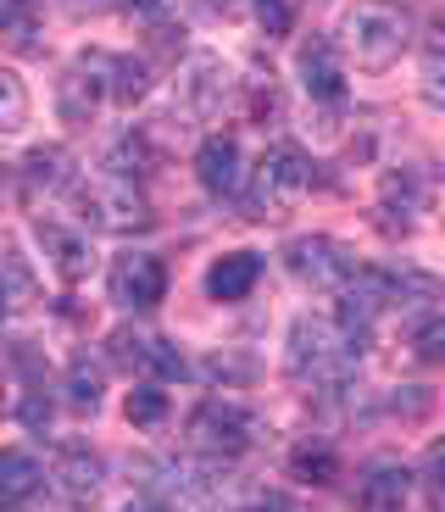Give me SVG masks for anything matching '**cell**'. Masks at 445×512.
Instances as JSON below:
<instances>
[{
	"label": "cell",
	"instance_id": "cell-15",
	"mask_svg": "<svg viewBox=\"0 0 445 512\" xmlns=\"http://www.w3.org/2000/svg\"><path fill=\"white\" fill-rule=\"evenodd\" d=\"M256 284H262V256L256 251H229L206 268V295L212 301H245Z\"/></svg>",
	"mask_w": 445,
	"mask_h": 512
},
{
	"label": "cell",
	"instance_id": "cell-3",
	"mask_svg": "<svg viewBox=\"0 0 445 512\" xmlns=\"http://www.w3.org/2000/svg\"><path fill=\"white\" fill-rule=\"evenodd\" d=\"M340 34H345V51L356 56V67H373L379 73V67H390L395 56L407 51L412 23L395 0H356L351 12H345Z\"/></svg>",
	"mask_w": 445,
	"mask_h": 512
},
{
	"label": "cell",
	"instance_id": "cell-26",
	"mask_svg": "<svg viewBox=\"0 0 445 512\" xmlns=\"http://www.w3.org/2000/svg\"><path fill=\"white\" fill-rule=\"evenodd\" d=\"M240 95H245V117H251L256 128H267V123H279V84H273V73H256V78H245L240 84Z\"/></svg>",
	"mask_w": 445,
	"mask_h": 512
},
{
	"label": "cell",
	"instance_id": "cell-30",
	"mask_svg": "<svg viewBox=\"0 0 445 512\" xmlns=\"http://www.w3.org/2000/svg\"><path fill=\"white\" fill-rule=\"evenodd\" d=\"M12 373L23 379V390H28V384H45V362L34 357L28 340H12Z\"/></svg>",
	"mask_w": 445,
	"mask_h": 512
},
{
	"label": "cell",
	"instance_id": "cell-2",
	"mask_svg": "<svg viewBox=\"0 0 445 512\" xmlns=\"http://www.w3.org/2000/svg\"><path fill=\"white\" fill-rule=\"evenodd\" d=\"M318 184V162L295 145H273L262 162L251 167V184H245V218H284L306 190Z\"/></svg>",
	"mask_w": 445,
	"mask_h": 512
},
{
	"label": "cell",
	"instance_id": "cell-10",
	"mask_svg": "<svg viewBox=\"0 0 445 512\" xmlns=\"http://www.w3.org/2000/svg\"><path fill=\"white\" fill-rule=\"evenodd\" d=\"M295 78H301V90L312 106H345V62H340V45L334 39H323V34L301 39Z\"/></svg>",
	"mask_w": 445,
	"mask_h": 512
},
{
	"label": "cell",
	"instance_id": "cell-17",
	"mask_svg": "<svg viewBox=\"0 0 445 512\" xmlns=\"http://www.w3.org/2000/svg\"><path fill=\"white\" fill-rule=\"evenodd\" d=\"M156 162V145L145 128H128V134H117L112 145H106V173H117V179H134V173H151Z\"/></svg>",
	"mask_w": 445,
	"mask_h": 512
},
{
	"label": "cell",
	"instance_id": "cell-5",
	"mask_svg": "<svg viewBox=\"0 0 445 512\" xmlns=\"http://www.w3.org/2000/svg\"><path fill=\"white\" fill-rule=\"evenodd\" d=\"M184 429H190V446L212 462H234L262 440V418H256L251 407H240V401H229V396H206L201 407L190 412Z\"/></svg>",
	"mask_w": 445,
	"mask_h": 512
},
{
	"label": "cell",
	"instance_id": "cell-6",
	"mask_svg": "<svg viewBox=\"0 0 445 512\" xmlns=\"http://www.w3.org/2000/svg\"><path fill=\"white\" fill-rule=\"evenodd\" d=\"M284 268H290V279L306 284V290H334L340 295L362 262H356L340 240H329V234H295V240L284 245Z\"/></svg>",
	"mask_w": 445,
	"mask_h": 512
},
{
	"label": "cell",
	"instance_id": "cell-14",
	"mask_svg": "<svg viewBox=\"0 0 445 512\" xmlns=\"http://www.w3.org/2000/svg\"><path fill=\"white\" fill-rule=\"evenodd\" d=\"M73 184V156L62 145H34V151L17 162V190L23 195H51Z\"/></svg>",
	"mask_w": 445,
	"mask_h": 512
},
{
	"label": "cell",
	"instance_id": "cell-24",
	"mask_svg": "<svg viewBox=\"0 0 445 512\" xmlns=\"http://www.w3.org/2000/svg\"><path fill=\"white\" fill-rule=\"evenodd\" d=\"M0 268H6V307H12V318H17V312L34 307V273H28V256H23V245H17V240H6Z\"/></svg>",
	"mask_w": 445,
	"mask_h": 512
},
{
	"label": "cell",
	"instance_id": "cell-32",
	"mask_svg": "<svg viewBox=\"0 0 445 512\" xmlns=\"http://www.w3.org/2000/svg\"><path fill=\"white\" fill-rule=\"evenodd\" d=\"M201 373H206V379H245V373H251V362H245V357H212Z\"/></svg>",
	"mask_w": 445,
	"mask_h": 512
},
{
	"label": "cell",
	"instance_id": "cell-27",
	"mask_svg": "<svg viewBox=\"0 0 445 512\" xmlns=\"http://www.w3.org/2000/svg\"><path fill=\"white\" fill-rule=\"evenodd\" d=\"M167 390L162 384H140V390H128V423L134 429H162L167 423Z\"/></svg>",
	"mask_w": 445,
	"mask_h": 512
},
{
	"label": "cell",
	"instance_id": "cell-19",
	"mask_svg": "<svg viewBox=\"0 0 445 512\" xmlns=\"http://www.w3.org/2000/svg\"><path fill=\"white\" fill-rule=\"evenodd\" d=\"M101 362H89V351H78L73 362H67V407L73 412H101Z\"/></svg>",
	"mask_w": 445,
	"mask_h": 512
},
{
	"label": "cell",
	"instance_id": "cell-22",
	"mask_svg": "<svg viewBox=\"0 0 445 512\" xmlns=\"http://www.w3.org/2000/svg\"><path fill=\"white\" fill-rule=\"evenodd\" d=\"M407 346L418 362H445V318L434 307L407 312Z\"/></svg>",
	"mask_w": 445,
	"mask_h": 512
},
{
	"label": "cell",
	"instance_id": "cell-23",
	"mask_svg": "<svg viewBox=\"0 0 445 512\" xmlns=\"http://www.w3.org/2000/svg\"><path fill=\"white\" fill-rule=\"evenodd\" d=\"M151 95V62L145 56H112V101L134 106Z\"/></svg>",
	"mask_w": 445,
	"mask_h": 512
},
{
	"label": "cell",
	"instance_id": "cell-7",
	"mask_svg": "<svg viewBox=\"0 0 445 512\" xmlns=\"http://www.w3.org/2000/svg\"><path fill=\"white\" fill-rule=\"evenodd\" d=\"M245 78H234V67L223 62V56L212 51H195L190 62H184V73H178V101H184V112L201 117V123H212V117H223V106L240 95Z\"/></svg>",
	"mask_w": 445,
	"mask_h": 512
},
{
	"label": "cell",
	"instance_id": "cell-16",
	"mask_svg": "<svg viewBox=\"0 0 445 512\" xmlns=\"http://www.w3.org/2000/svg\"><path fill=\"white\" fill-rule=\"evenodd\" d=\"M39 490H45V468H39L28 451H6V457H0V496H6V507L23 512Z\"/></svg>",
	"mask_w": 445,
	"mask_h": 512
},
{
	"label": "cell",
	"instance_id": "cell-28",
	"mask_svg": "<svg viewBox=\"0 0 445 512\" xmlns=\"http://www.w3.org/2000/svg\"><path fill=\"white\" fill-rule=\"evenodd\" d=\"M28 117V95H23V78L17 73H0V128L6 134H17Z\"/></svg>",
	"mask_w": 445,
	"mask_h": 512
},
{
	"label": "cell",
	"instance_id": "cell-36",
	"mask_svg": "<svg viewBox=\"0 0 445 512\" xmlns=\"http://www.w3.org/2000/svg\"><path fill=\"white\" fill-rule=\"evenodd\" d=\"M212 17H240V0H201Z\"/></svg>",
	"mask_w": 445,
	"mask_h": 512
},
{
	"label": "cell",
	"instance_id": "cell-34",
	"mask_svg": "<svg viewBox=\"0 0 445 512\" xmlns=\"http://www.w3.org/2000/svg\"><path fill=\"white\" fill-rule=\"evenodd\" d=\"M117 6H123V12H134V17H145V23H162L173 0H117Z\"/></svg>",
	"mask_w": 445,
	"mask_h": 512
},
{
	"label": "cell",
	"instance_id": "cell-29",
	"mask_svg": "<svg viewBox=\"0 0 445 512\" xmlns=\"http://www.w3.org/2000/svg\"><path fill=\"white\" fill-rule=\"evenodd\" d=\"M251 6H256V23H262L267 39H284V34H290V23H295L290 0H251Z\"/></svg>",
	"mask_w": 445,
	"mask_h": 512
},
{
	"label": "cell",
	"instance_id": "cell-31",
	"mask_svg": "<svg viewBox=\"0 0 445 512\" xmlns=\"http://www.w3.org/2000/svg\"><path fill=\"white\" fill-rule=\"evenodd\" d=\"M423 101H429L434 112H445V62H434V56H429V67H423Z\"/></svg>",
	"mask_w": 445,
	"mask_h": 512
},
{
	"label": "cell",
	"instance_id": "cell-1",
	"mask_svg": "<svg viewBox=\"0 0 445 512\" xmlns=\"http://www.w3.org/2000/svg\"><path fill=\"white\" fill-rule=\"evenodd\" d=\"M356 357H362V346L340 329V318H295L290 346H284V368L301 384H323V390H340Z\"/></svg>",
	"mask_w": 445,
	"mask_h": 512
},
{
	"label": "cell",
	"instance_id": "cell-12",
	"mask_svg": "<svg viewBox=\"0 0 445 512\" xmlns=\"http://www.w3.org/2000/svg\"><path fill=\"white\" fill-rule=\"evenodd\" d=\"M195 179H201V190L217 195V201H234V195H245L251 173H245L240 140H229V134H212V140H201V151H195Z\"/></svg>",
	"mask_w": 445,
	"mask_h": 512
},
{
	"label": "cell",
	"instance_id": "cell-13",
	"mask_svg": "<svg viewBox=\"0 0 445 512\" xmlns=\"http://www.w3.org/2000/svg\"><path fill=\"white\" fill-rule=\"evenodd\" d=\"M412 501V474L401 462H373L362 485H356V507L362 512H401Z\"/></svg>",
	"mask_w": 445,
	"mask_h": 512
},
{
	"label": "cell",
	"instance_id": "cell-25",
	"mask_svg": "<svg viewBox=\"0 0 445 512\" xmlns=\"http://www.w3.org/2000/svg\"><path fill=\"white\" fill-rule=\"evenodd\" d=\"M12 418L23 423L28 435H51V423H56V401H51V390H45V384H28L23 396H17Z\"/></svg>",
	"mask_w": 445,
	"mask_h": 512
},
{
	"label": "cell",
	"instance_id": "cell-9",
	"mask_svg": "<svg viewBox=\"0 0 445 512\" xmlns=\"http://www.w3.org/2000/svg\"><path fill=\"white\" fill-rule=\"evenodd\" d=\"M106 295H112L123 312H151L156 301L167 295V268H162V256H151V251L117 256L112 273H106Z\"/></svg>",
	"mask_w": 445,
	"mask_h": 512
},
{
	"label": "cell",
	"instance_id": "cell-37",
	"mask_svg": "<svg viewBox=\"0 0 445 512\" xmlns=\"http://www.w3.org/2000/svg\"><path fill=\"white\" fill-rule=\"evenodd\" d=\"M123 512H167V507H162V501H156V496H140V501H128Z\"/></svg>",
	"mask_w": 445,
	"mask_h": 512
},
{
	"label": "cell",
	"instance_id": "cell-21",
	"mask_svg": "<svg viewBox=\"0 0 445 512\" xmlns=\"http://www.w3.org/2000/svg\"><path fill=\"white\" fill-rule=\"evenodd\" d=\"M290 474L306 479V485H334V479H340V457H334V446H323V440H301V446L290 451Z\"/></svg>",
	"mask_w": 445,
	"mask_h": 512
},
{
	"label": "cell",
	"instance_id": "cell-38",
	"mask_svg": "<svg viewBox=\"0 0 445 512\" xmlns=\"http://www.w3.org/2000/svg\"><path fill=\"white\" fill-rule=\"evenodd\" d=\"M240 512H290L284 501H251V507H240Z\"/></svg>",
	"mask_w": 445,
	"mask_h": 512
},
{
	"label": "cell",
	"instance_id": "cell-20",
	"mask_svg": "<svg viewBox=\"0 0 445 512\" xmlns=\"http://www.w3.org/2000/svg\"><path fill=\"white\" fill-rule=\"evenodd\" d=\"M151 357H156V334H140V329H117L106 334V362L123 373H151Z\"/></svg>",
	"mask_w": 445,
	"mask_h": 512
},
{
	"label": "cell",
	"instance_id": "cell-8",
	"mask_svg": "<svg viewBox=\"0 0 445 512\" xmlns=\"http://www.w3.org/2000/svg\"><path fill=\"white\" fill-rule=\"evenodd\" d=\"M112 95V56H78L62 78H56V112H62L67 128H89L101 101Z\"/></svg>",
	"mask_w": 445,
	"mask_h": 512
},
{
	"label": "cell",
	"instance_id": "cell-35",
	"mask_svg": "<svg viewBox=\"0 0 445 512\" xmlns=\"http://www.w3.org/2000/svg\"><path fill=\"white\" fill-rule=\"evenodd\" d=\"M423 485H429V507L445 512V474H423Z\"/></svg>",
	"mask_w": 445,
	"mask_h": 512
},
{
	"label": "cell",
	"instance_id": "cell-4",
	"mask_svg": "<svg viewBox=\"0 0 445 512\" xmlns=\"http://www.w3.org/2000/svg\"><path fill=\"white\" fill-rule=\"evenodd\" d=\"M78 190V218L95 234H145L156 223L151 201L134 190V179H117V173H101V179L73 184Z\"/></svg>",
	"mask_w": 445,
	"mask_h": 512
},
{
	"label": "cell",
	"instance_id": "cell-33",
	"mask_svg": "<svg viewBox=\"0 0 445 512\" xmlns=\"http://www.w3.org/2000/svg\"><path fill=\"white\" fill-rule=\"evenodd\" d=\"M423 45H429L434 62H445V12H429V23H423Z\"/></svg>",
	"mask_w": 445,
	"mask_h": 512
},
{
	"label": "cell",
	"instance_id": "cell-18",
	"mask_svg": "<svg viewBox=\"0 0 445 512\" xmlns=\"http://www.w3.org/2000/svg\"><path fill=\"white\" fill-rule=\"evenodd\" d=\"M45 251H51L56 273H62L67 284L89 279V268H95V256H89V240H84V234H67V229H45Z\"/></svg>",
	"mask_w": 445,
	"mask_h": 512
},
{
	"label": "cell",
	"instance_id": "cell-11",
	"mask_svg": "<svg viewBox=\"0 0 445 512\" xmlns=\"http://www.w3.org/2000/svg\"><path fill=\"white\" fill-rule=\"evenodd\" d=\"M51 485H56L62 501L89 507V501L101 496V485H106L101 451L89 446V440H62V446H56V462H51Z\"/></svg>",
	"mask_w": 445,
	"mask_h": 512
}]
</instances>
